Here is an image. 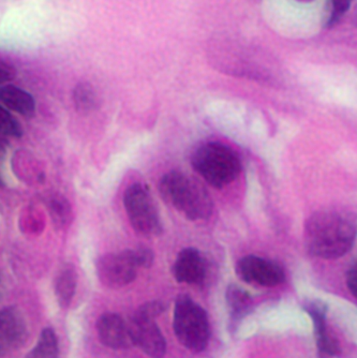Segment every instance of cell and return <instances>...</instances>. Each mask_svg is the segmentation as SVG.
<instances>
[{
  "label": "cell",
  "mask_w": 357,
  "mask_h": 358,
  "mask_svg": "<svg viewBox=\"0 0 357 358\" xmlns=\"http://www.w3.org/2000/svg\"><path fill=\"white\" fill-rule=\"evenodd\" d=\"M306 247L314 257L335 259L350 252L356 238V225L348 215L336 209L316 211L304 223Z\"/></svg>",
  "instance_id": "6da1fadb"
},
{
  "label": "cell",
  "mask_w": 357,
  "mask_h": 358,
  "mask_svg": "<svg viewBox=\"0 0 357 358\" xmlns=\"http://www.w3.org/2000/svg\"><path fill=\"white\" fill-rule=\"evenodd\" d=\"M163 201L190 221L209 220L214 205L203 186L183 173L171 171L159 182Z\"/></svg>",
  "instance_id": "7a4b0ae2"
},
{
  "label": "cell",
  "mask_w": 357,
  "mask_h": 358,
  "mask_svg": "<svg viewBox=\"0 0 357 358\" xmlns=\"http://www.w3.org/2000/svg\"><path fill=\"white\" fill-rule=\"evenodd\" d=\"M191 164L207 184L217 189L231 185L241 171V161L237 152L220 142L200 145L191 157Z\"/></svg>",
  "instance_id": "3957f363"
},
{
  "label": "cell",
  "mask_w": 357,
  "mask_h": 358,
  "mask_svg": "<svg viewBox=\"0 0 357 358\" xmlns=\"http://www.w3.org/2000/svg\"><path fill=\"white\" fill-rule=\"evenodd\" d=\"M173 329L179 343L193 353H201L209 345V315L188 295H179L175 301Z\"/></svg>",
  "instance_id": "277c9868"
},
{
  "label": "cell",
  "mask_w": 357,
  "mask_h": 358,
  "mask_svg": "<svg viewBox=\"0 0 357 358\" xmlns=\"http://www.w3.org/2000/svg\"><path fill=\"white\" fill-rule=\"evenodd\" d=\"M124 205L133 230L145 237H157L162 233L160 216L148 189L133 184L125 191Z\"/></svg>",
  "instance_id": "5b68a950"
},
{
  "label": "cell",
  "mask_w": 357,
  "mask_h": 358,
  "mask_svg": "<svg viewBox=\"0 0 357 358\" xmlns=\"http://www.w3.org/2000/svg\"><path fill=\"white\" fill-rule=\"evenodd\" d=\"M99 280L108 289H122L130 285L138 275L139 267L134 250L127 249L99 257L96 264Z\"/></svg>",
  "instance_id": "8992f818"
},
{
  "label": "cell",
  "mask_w": 357,
  "mask_h": 358,
  "mask_svg": "<svg viewBox=\"0 0 357 358\" xmlns=\"http://www.w3.org/2000/svg\"><path fill=\"white\" fill-rule=\"evenodd\" d=\"M235 273L244 282L258 287H277L286 280L284 271L279 264L253 255H246L238 259Z\"/></svg>",
  "instance_id": "52a82bcc"
},
{
  "label": "cell",
  "mask_w": 357,
  "mask_h": 358,
  "mask_svg": "<svg viewBox=\"0 0 357 358\" xmlns=\"http://www.w3.org/2000/svg\"><path fill=\"white\" fill-rule=\"evenodd\" d=\"M133 345L151 358H162L167 352V340L155 319L134 313L130 323Z\"/></svg>",
  "instance_id": "ba28073f"
},
{
  "label": "cell",
  "mask_w": 357,
  "mask_h": 358,
  "mask_svg": "<svg viewBox=\"0 0 357 358\" xmlns=\"http://www.w3.org/2000/svg\"><path fill=\"white\" fill-rule=\"evenodd\" d=\"M27 335V323L19 309L7 307L0 310V357L20 349Z\"/></svg>",
  "instance_id": "9c48e42d"
},
{
  "label": "cell",
  "mask_w": 357,
  "mask_h": 358,
  "mask_svg": "<svg viewBox=\"0 0 357 358\" xmlns=\"http://www.w3.org/2000/svg\"><path fill=\"white\" fill-rule=\"evenodd\" d=\"M97 331L101 343L110 349L127 350L134 345L129 323L117 313L101 315L97 322Z\"/></svg>",
  "instance_id": "30bf717a"
},
{
  "label": "cell",
  "mask_w": 357,
  "mask_h": 358,
  "mask_svg": "<svg viewBox=\"0 0 357 358\" xmlns=\"http://www.w3.org/2000/svg\"><path fill=\"white\" fill-rule=\"evenodd\" d=\"M206 261L202 253L193 247L183 249L172 266L175 280L186 285H202L206 278Z\"/></svg>",
  "instance_id": "8fae6325"
},
{
  "label": "cell",
  "mask_w": 357,
  "mask_h": 358,
  "mask_svg": "<svg viewBox=\"0 0 357 358\" xmlns=\"http://www.w3.org/2000/svg\"><path fill=\"white\" fill-rule=\"evenodd\" d=\"M0 104L8 110H13L24 117L35 115L36 101L34 96L12 84L0 86Z\"/></svg>",
  "instance_id": "7c38bea8"
},
{
  "label": "cell",
  "mask_w": 357,
  "mask_h": 358,
  "mask_svg": "<svg viewBox=\"0 0 357 358\" xmlns=\"http://www.w3.org/2000/svg\"><path fill=\"white\" fill-rule=\"evenodd\" d=\"M225 299L229 307L231 327H237V324L251 310V296L243 287L232 283L227 287Z\"/></svg>",
  "instance_id": "4fadbf2b"
},
{
  "label": "cell",
  "mask_w": 357,
  "mask_h": 358,
  "mask_svg": "<svg viewBox=\"0 0 357 358\" xmlns=\"http://www.w3.org/2000/svg\"><path fill=\"white\" fill-rule=\"evenodd\" d=\"M78 275L72 265H66L58 273L55 279V296L60 308L69 307L76 295Z\"/></svg>",
  "instance_id": "5bb4252c"
},
{
  "label": "cell",
  "mask_w": 357,
  "mask_h": 358,
  "mask_svg": "<svg viewBox=\"0 0 357 358\" xmlns=\"http://www.w3.org/2000/svg\"><path fill=\"white\" fill-rule=\"evenodd\" d=\"M25 358H59V345L55 331L50 327L44 329L37 345L30 350Z\"/></svg>",
  "instance_id": "9a60e30c"
},
{
  "label": "cell",
  "mask_w": 357,
  "mask_h": 358,
  "mask_svg": "<svg viewBox=\"0 0 357 358\" xmlns=\"http://www.w3.org/2000/svg\"><path fill=\"white\" fill-rule=\"evenodd\" d=\"M74 108L80 114H90L98 106L99 100L96 90L88 82L76 84L72 92Z\"/></svg>",
  "instance_id": "2e32d148"
},
{
  "label": "cell",
  "mask_w": 357,
  "mask_h": 358,
  "mask_svg": "<svg viewBox=\"0 0 357 358\" xmlns=\"http://www.w3.org/2000/svg\"><path fill=\"white\" fill-rule=\"evenodd\" d=\"M50 218L57 229L64 230L72 220L71 204L62 195H52L48 202Z\"/></svg>",
  "instance_id": "e0dca14e"
},
{
  "label": "cell",
  "mask_w": 357,
  "mask_h": 358,
  "mask_svg": "<svg viewBox=\"0 0 357 358\" xmlns=\"http://www.w3.org/2000/svg\"><path fill=\"white\" fill-rule=\"evenodd\" d=\"M316 349L318 358H337L342 354V347L338 339L328 331V327L316 331Z\"/></svg>",
  "instance_id": "ac0fdd59"
},
{
  "label": "cell",
  "mask_w": 357,
  "mask_h": 358,
  "mask_svg": "<svg viewBox=\"0 0 357 358\" xmlns=\"http://www.w3.org/2000/svg\"><path fill=\"white\" fill-rule=\"evenodd\" d=\"M353 0H328L324 16V27L330 29L339 24L350 9Z\"/></svg>",
  "instance_id": "d6986e66"
},
{
  "label": "cell",
  "mask_w": 357,
  "mask_h": 358,
  "mask_svg": "<svg viewBox=\"0 0 357 358\" xmlns=\"http://www.w3.org/2000/svg\"><path fill=\"white\" fill-rule=\"evenodd\" d=\"M302 309L312 317L314 331H318L326 327L328 306L324 301L321 299H308L302 303Z\"/></svg>",
  "instance_id": "ffe728a7"
},
{
  "label": "cell",
  "mask_w": 357,
  "mask_h": 358,
  "mask_svg": "<svg viewBox=\"0 0 357 358\" xmlns=\"http://www.w3.org/2000/svg\"><path fill=\"white\" fill-rule=\"evenodd\" d=\"M23 134L20 122L12 115L11 113L0 104V138H21Z\"/></svg>",
  "instance_id": "44dd1931"
},
{
  "label": "cell",
  "mask_w": 357,
  "mask_h": 358,
  "mask_svg": "<svg viewBox=\"0 0 357 358\" xmlns=\"http://www.w3.org/2000/svg\"><path fill=\"white\" fill-rule=\"evenodd\" d=\"M164 310V303L160 301H150L140 306L138 308V310L135 311V313L144 315V317H151V319H156L159 315H162Z\"/></svg>",
  "instance_id": "7402d4cb"
},
{
  "label": "cell",
  "mask_w": 357,
  "mask_h": 358,
  "mask_svg": "<svg viewBox=\"0 0 357 358\" xmlns=\"http://www.w3.org/2000/svg\"><path fill=\"white\" fill-rule=\"evenodd\" d=\"M134 250L135 259L140 268H149L154 263V252L147 247H138Z\"/></svg>",
  "instance_id": "603a6c76"
},
{
  "label": "cell",
  "mask_w": 357,
  "mask_h": 358,
  "mask_svg": "<svg viewBox=\"0 0 357 358\" xmlns=\"http://www.w3.org/2000/svg\"><path fill=\"white\" fill-rule=\"evenodd\" d=\"M16 76V70L13 64L5 60H0V86L9 84Z\"/></svg>",
  "instance_id": "cb8c5ba5"
},
{
  "label": "cell",
  "mask_w": 357,
  "mask_h": 358,
  "mask_svg": "<svg viewBox=\"0 0 357 358\" xmlns=\"http://www.w3.org/2000/svg\"><path fill=\"white\" fill-rule=\"evenodd\" d=\"M346 285H348L349 291L351 292V294L356 299L357 297V267L354 264V266L351 267L349 269L348 273L346 275Z\"/></svg>",
  "instance_id": "d4e9b609"
},
{
  "label": "cell",
  "mask_w": 357,
  "mask_h": 358,
  "mask_svg": "<svg viewBox=\"0 0 357 358\" xmlns=\"http://www.w3.org/2000/svg\"><path fill=\"white\" fill-rule=\"evenodd\" d=\"M9 142L5 138H0V161L3 160L4 157L7 154ZM4 186L3 177L0 174V187Z\"/></svg>",
  "instance_id": "484cf974"
},
{
  "label": "cell",
  "mask_w": 357,
  "mask_h": 358,
  "mask_svg": "<svg viewBox=\"0 0 357 358\" xmlns=\"http://www.w3.org/2000/svg\"><path fill=\"white\" fill-rule=\"evenodd\" d=\"M300 1H310V0H300Z\"/></svg>",
  "instance_id": "4316f807"
}]
</instances>
